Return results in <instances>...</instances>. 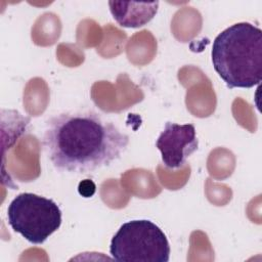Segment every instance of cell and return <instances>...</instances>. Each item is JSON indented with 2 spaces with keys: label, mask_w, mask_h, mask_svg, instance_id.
Returning <instances> with one entry per match:
<instances>
[{
  "label": "cell",
  "mask_w": 262,
  "mask_h": 262,
  "mask_svg": "<svg viewBox=\"0 0 262 262\" xmlns=\"http://www.w3.org/2000/svg\"><path fill=\"white\" fill-rule=\"evenodd\" d=\"M42 144L57 170L87 173L120 159L129 136L96 113L71 112L47 121Z\"/></svg>",
  "instance_id": "1"
},
{
  "label": "cell",
  "mask_w": 262,
  "mask_h": 262,
  "mask_svg": "<svg viewBox=\"0 0 262 262\" xmlns=\"http://www.w3.org/2000/svg\"><path fill=\"white\" fill-rule=\"evenodd\" d=\"M211 58L215 72L232 88H252L262 79V31L250 23H236L217 35Z\"/></svg>",
  "instance_id": "2"
},
{
  "label": "cell",
  "mask_w": 262,
  "mask_h": 262,
  "mask_svg": "<svg viewBox=\"0 0 262 262\" xmlns=\"http://www.w3.org/2000/svg\"><path fill=\"white\" fill-rule=\"evenodd\" d=\"M110 254L117 261L168 262L170 245L166 234L154 222L131 220L123 223L113 236Z\"/></svg>",
  "instance_id": "3"
},
{
  "label": "cell",
  "mask_w": 262,
  "mask_h": 262,
  "mask_svg": "<svg viewBox=\"0 0 262 262\" xmlns=\"http://www.w3.org/2000/svg\"><path fill=\"white\" fill-rule=\"evenodd\" d=\"M11 228L34 245L43 244L61 225V210L51 199L32 192L16 195L7 208Z\"/></svg>",
  "instance_id": "4"
},
{
  "label": "cell",
  "mask_w": 262,
  "mask_h": 262,
  "mask_svg": "<svg viewBox=\"0 0 262 262\" xmlns=\"http://www.w3.org/2000/svg\"><path fill=\"white\" fill-rule=\"evenodd\" d=\"M156 147L167 168L182 167L199 147L194 125L167 122L156 141Z\"/></svg>",
  "instance_id": "5"
},
{
  "label": "cell",
  "mask_w": 262,
  "mask_h": 262,
  "mask_svg": "<svg viewBox=\"0 0 262 262\" xmlns=\"http://www.w3.org/2000/svg\"><path fill=\"white\" fill-rule=\"evenodd\" d=\"M159 1L125 2L110 1V11L114 19L124 28H139L149 23L158 12Z\"/></svg>",
  "instance_id": "6"
},
{
  "label": "cell",
  "mask_w": 262,
  "mask_h": 262,
  "mask_svg": "<svg viewBox=\"0 0 262 262\" xmlns=\"http://www.w3.org/2000/svg\"><path fill=\"white\" fill-rule=\"evenodd\" d=\"M96 190L95 183L90 179H85L81 181L78 185L79 193L84 198H91Z\"/></svg>",
  "instance_id": "7"
}]
</instances>
